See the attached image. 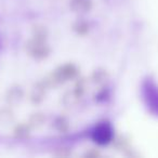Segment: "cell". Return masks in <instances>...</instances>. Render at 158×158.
Segmentation results:
<instances>
[{
  "label": "cell",
  "mask_w": 158,
  "mask_h": 158,
  "mask_svg": "<svg viewBox=\"0 0 158 158\" xmlns=\"http://www.w3.org/2000/svg\"><path fill=\"white\" fill-rule=\"evenodd\" d=\"M113 136L114 133H113L112 126L107 123H101L100 125H98L92 133L93 141L102 146L110 144L113 140Z\"/></svg>",
  "instance_id": "6da1fadb"
}]
</instances>
